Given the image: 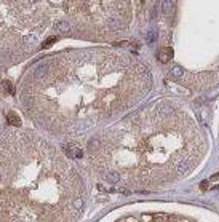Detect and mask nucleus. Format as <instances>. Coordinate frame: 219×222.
<instances>
[{
	"label": "nucleus",
	"instance_id": "f257e3e1",
	"mask_svg": "<svg viewBox=\"0 0 219 222\" xmlns=\"http://www.w3.org/2000/svg\"><path fill=\"white\" fill-rule=\"evenodd\" d=\"M157 114L160 117H163V118H167V117H170L173 114V107L170 104H167V102H163V104H160L157 107Z\"/></svg>",
	"mask_w": 219,
	"mask_h": 222
},
{
	"label": "nucleus",
	"instance_id": "f03ea898",
	"mask_svg": "<svg viewBox=\"0 0 219 222\" xmlns=\"http://www.w3.org/2000/svg\"><path fill=\"white\" fill-rule=\"evenodd\" d=\"M48 72V64H38L35 69H34V78H43Z\"/></svg>",
	"mask_w": 219,
	"mask_h": 222
},
{
	"label": "nucleus",
	"instance_id": "7ed1b4c3",
	"mask_svg": "<svg viewBox=\"0 0 219 222\" xmlns=\"http://www.w3.org/2000/svg\"><path fill=\"white\" fill-rule=\"evenodd\" d=\"M7 121H8V125H11V126H21V120L18 118V115L15 112L7 114Z\"/></svg>",
	"mask_w": 219,
	"mask_h": 222
},
{
	"label": "nucleus",
	"instance_id": "20e7f679",
	"mask_svg": "<svg viewBox=\"0 0 219 222\" xmlns=\"http://www.w3.org/2000/svg\"><path fill=\"white\" fill-rule=\"evenodd\" d=\"M160 53H162V54H160V59H162V62H168V61L173 58V48H170V47L163 48Z\"/></svg>",
	"mask_w": 219,
	"mask_h": 222
},
{
	"label": "nucleus",
	"instance_id": "39448f33",
	"mask_svg": "<svg viewBox=\"0 0 219 222\" xmlns=\"http://www.w3.org/2000/svg\"><path fill=\"white\" fill-rule=\"evenodd\" d=\"M170 75H171L173 78H181V77L184 75V69H182L181 66H174L171 71H170Z\"/></svg>",
	"mask_w": 219,
	"mask_h": 222
},
{
	"label": "nucleus",
	"instance_id": "423d86ee",
	"mask_svg": "<svg viewBox=\"0 0 219 222\" xmlns=\"http://www.w3.org/2000/svg\"><path fill=\"white\" fill-rule=\"evenodd\" d=\"M106 179H107V182H111V184H117L120 181V174L115 173V171H111V173L106 176Z\"/></svg>",
	"mask_w": 219,
	"mask_h": 222
},
{
	"label": "nucleus",
	"instance_id": "0eeeda50",
	"mask_svg": "<svg viewBox=\"0 0 219 222\" xmlns=\"http://www.w3.org/2000/svg\"><path fill=\"white\" fill-rule=\"evenodd\" d=\"M56 29L61 31V32H69L71 24L67 22V21H58V22H56Z\"/></svg>",
	"mask_w": 219,
	"mask_h": 222
},
{
	"label": "nucleus",
	"instance_id": "6e6552de",
	"mask_svg": "<svg viewBox=\"0 0 219 222\" xmlns=\"http://www.w3.org/2000/svg\"><path fill=\"white\" fill-rule=\"evenodd\" d=\"M107 26L111 27V29H120V27H122V22H120V19L111 18V19H107Z\"/></svg>",
	"mask_w": 219,
	"mask_h": 222
},
{
	"label": "nucleus",
	"instance_id": "1a4fd4ad",
	"mask_svg": "<svg viewBox=\"0 0 219 222\" xmlns=\"http://www.w3.org/2000/svg\"><path fill=\"white\" fill-rule=\"evenodd\" d=\"M72 208H74V213L78 214V213L82 211V208H83V200H82V198H77V200L72 203Z\"/></svg>",
	"mask_w": 219,
	"mask_h": 222
},
{
	"label": "nucleus",
	"instance_id": "9d476101",
	"mask_svg": "<svg viewBox=\"0 0 219 222\" xmlns=\"http://www.w3.org/2000/svg\"><path fill=\"white\" fill-rule=\"evenodd\" d=\"M147 42H149V43H154V42L157 40V29H154V27H152V29H149V32H147Z\"/></svg>",
	"mask_w": 219,
	"mask_h": 222
},
{
	"label": "nucleus",
	"instance_id": "9b49d317",
	"mask_svg": "<svg viewBox=\"0 0 219 222\" xmlns=\"http://www.w3.org/2000/svg\"><path fill=\"white\" fill-rule=\"evenodd\" d=\"M176 168H177V173H179V174H184V173L189 170V163H187V161L177 163V166H176Z\"/></svg>",
	"mask_w": 219,
	"mask_h": 222
},
{
	"label": "nucleus",
	"instance_id": "f8f14e48",
	"mask_svg": "<svg viewBox=\"0 0 219 222\" xmlns=\"http://www.w3.org/2000/svg\"><path fill=\"white\" fill-rule=\"evenodd\" d=\"M2 88H3V90H7V93H10V94L15 93V88H13V85H11V83H10L8 80H3V81H2Z\"/></svg>",
	"mask_w": 219,
	"mask_h": 222
},
{
	"label": "nucleus",
	"instance_id": "ddd939ff",
	"mask_svg": "<svg viewBox=\"0 0 219 222\" xmlns=\"http://www.w3.org/2000/svg\"><path fill=\"white\" fill-rule=\"evenodd\" d=\"M56 40H58L56 37H50L48 40H45L43 43H42V48H50L53 43H56Z\"/></svg>",
	"mask_w": 219,
	"mask_h": 222
},
{
	"label": "nucleus",
	"instance_id": "4468645a",
	"mask_svg": "<svg viewBox=\"0 0 219 222\" xmlns=\"http://www.w3.org/2000/svg\"><path fill=\"white\" fill-rule=\"evenodd\" d=\"M136 72L141 74V75H147V71H146V67L142 64H136Z\"/></svg>",
	"mask_w": 219,
	"mask_h": 222
},
{
	"label": "nucleus",
	"instance_id": "2eb2a0df",
	"mask_svg": "<svg viewBox=\"0 0 219 222\" xmlns=\"http://www.w3.org/2000/svg\"><path fill=\"white\" fill-rule=\"evenodd\" d=\"M200 189H202L203 192L207 190V189H208V181H203V182H202V185H200Z\"/></svg>",
	"mask_w": 219,
	"mask_h": 222
},
{
	"label": "nucleus",
	"instance_id": "dca6fc26",
	"mask_svg": "<svg viewBox=\"0 0 219 222\" xmlns=\"http://www.w3.org/2000/svg\"><path fill=\"white\" fill-rule=\"evenodd\" d=\"M216 179H219V174H214V176L211 177V181H216Z\"/></svg>",
	"mask_w": 219,
	"mask_h": 222
}]
</instances>
